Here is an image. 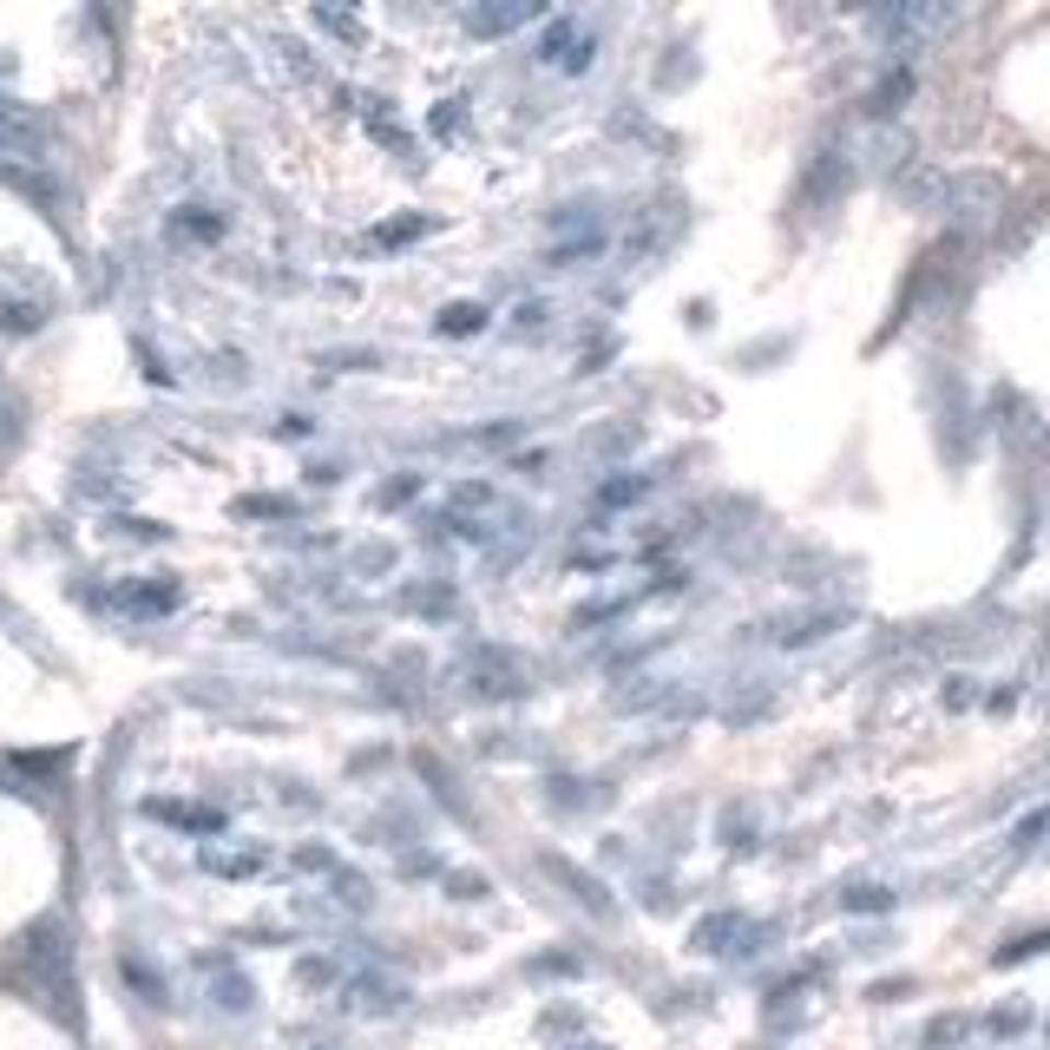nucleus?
<instances>
[{
  "label": "nucleus",
  "mask_w": 1050,
  "mask_h": 1050,
  "mask_svg": "<svg viewBox=\"0 0 1050 1050\" xmlns=\"http://www.w3.org/2000/svg\"><path fill=\"white\" fill-rule=\"evenodd\" d=\"M453 506H460V512H480V506H493V486L466 480V486H453Z\"/></svg>",
  "instance_id": "14"
},
{
  "label": "nucleus",
  "mask_w": 1050,
  "mask_h": 1050,
  "mask_svg": "<svg viewBox=\"0 0 1050 1050\" xmlns=\"http://www.w3.org/2000/svg\"><path fill=\"white\" fill-rule=\"evenodd\" d=\"M532 13H539V7H466L460 26H466V33H512V26L532 20Z\"/></svg>",
  "instance_id": "5"
},
{
  "label": "nucleus",
  "mask_w": 1050,
  "mask_h": 1050,
  "mask_svg": "<svg viewBox=\"0 0 1050 1050\" xmlns=\"http://www.w3.org/2000/svg\"><path fill=\"white\" fill-rule=\"evenodd\" d=\"M539 53H545V66H558V72H585V66H591V53H598V39H591V33L565 13V20L545 33V46H539Z\"/></svg>",
  "instance_id": "3"
},
{
  "label": "nucleus",
  "mask_w": 1050,
  "mask_h": 1050,
  "mask_svg": "<svg viewBox=\"0 0 1050 1050\" xmlns=\"http://www.w3.org/2000/svg\"><path fill=\"white\" fill-rule=\"evenodd\" d=\"M447 893L453 900H486V880L480 874H447Z\"/></svg>",
  "instance_id": "16"
},
{
  "label": "nucleus",
  "mask_w": 1050,
  "mask_h": 1050,
  "mask_svg": "<svg viewBox=\"0 0 1050 1050\" xmlns=\"http://www.w3.org/2000/svg\"><path fill=\"white\" fill-rule=\"evenodd\" d=\"M26 966H33V985L46 992V1005H59L66 1025H79V1012H72V953H66L59 920H39L26 933Z\"/></svg>",
  "instance_id": "1"
},
{
  "label": "nucleus",
  "mask_w": 1050,
  "mask_h": 1050,
  "mask_svg": "<svg viewBox=\"0 0 1050 1050\" xmlns=\"http://www.w3.org/2000/svg\"><path fill=\"white\" fill-rule=\"evenodd\" d=\"M742 933V913H716L696 926V953H729V939Z\"/></svg>",
  "instance_id": "9"
},
{
  "label": "nucleus",
  "mask_w": 1050,
  "mask_h": 1050,
  "mask_svg": "<svg viewBox=\"0 0 1050 1050\" xmlns=\"http://www.w3.org/2000/svg\"><path fill=\"white\" fill-rule=\"evenodd\" d=\"M545 874H552V880H565V887H572V900H578L585 913H598V920H604V913H618L611 887H604L598 874H585L578 861H565V854H545Z\"/></svg>",
  "instance_id": "4"
},
{
  "label": "nucleus",
  "mask_w": 1050,
  "mask_h": 1050,
  "mask_svg": "<svg viewBox=\"0 0 1050 1050\" xmlns=\"http://www.w3.org/2000/svg\"><path fill=\"white\" fill-rule=\"evenodd\" d=\"M236 512H250V519H282V512H296L289 499H243Z\"/></svg>",
  "instance_id": "18"
},
{
  "label": "nucleus",
  "mask_w": 1050,
  "mask_h": 1050,
  "mask_svg": "<svg viewBox=\"0 0 1050 1050\" xmlns=\"http://www.w3.org/2000/svg\"><path fill=\"white\" fill-rule=\"evenodd\" d=\"M532 972H565V979H572L578 959H572V953H545V959H532Z\"/></svg>",
  "instance_id": "19"
},
{
  "label": "nucleus",
  "mask_w": 1050,
  "mask_h": 1050,
  "mask_svg": "<svg viewBox=\"0 0 1050 1050\" xmlns=\"http://www.w3.org/2000/svg\"><path fill=\"white\" fill-rule=\"evenodd\" d=\"M414 493H420V480H414V473H401V480H388V486H381V506H401V499H414Z\"/></svg>",
  "instance_id": "17"
},
{
  "label": "nucleus",
  "mask_w": 1050,
  "mask_h": 1050,
  "mask_svg": "<svg viewBox=\"0 0 1050 1050\" xmlns=\"http://www.w3.org/2000/svg\"><path fill=\"white\" fill-rule=\"evenodd\" d=\"M486 328V309L480 302H453L447 315H440V335H480Z\"/></svg>",
  "instance_id": "10"
},
{
  "label": "nucleus",
  "mask_w": 1050,
  "mask_h": 1050,
  "mask_svg": "<svg viewBox=\"0 0 1050 1050\" xmlns=\"http://www.w3.org/2000/svg\"><path fill=\"white\" fill-rule=\"evenodd\" d=\"M420 230H427V217H394V223L374 230V243H407V236H420Z\"/></svg>",
  "instance_id": "13"
},
{
  "label": "nucleus",
  "mask_w": 1050,
  "mask_h": 1050,
  "mask_svg": "<svg viewBox=\"0 0 1050 1050\" xmlns=\"http://www.w3.org/2000/svg\"><path fill=\"white\" fill-rule=\"evenodd\" d=\"M552 801H565V808H591L598 795H591V782H552Z\"/></svg>",
  "instance_id": "15"
},
{
  "label": "nucleus",
  "mask_w": 1050,
  "mask_h": 1050,
  "mask_svg": "<svg viewBox=\"0 0 1050 1050\" xmlns=\"http://www.w3.org/2000/svg\"><path fill=\"white\" fill-rule=\"evenodd\" d=\"M118 604L138 611V618H151V611H171V604H177V585H125Z\"/></svg>",
  "instance_id": "8"
},
{
  "label": "nucleus",
  "mask_w": 1050,
  "mask_h": 1050,
  "mask_svg": "<svg viewBox=\"0 0 1050 1050\" xmlns=\"http://www.w3.org/2000/svg\"><path fill=\"white\" fill-rule=\"evenodd\" d=\"M466 677H473L480 696H512V690H526V683H519V657H506V650H493V644L466 650Z\"/></svg>",
  "instance_id": "2"
},
{
  "label": "nucleus",
  "mask_w": 1050,
  "mask_h": 1050,
  "mask_svg": "<svg viewBox=\"0 0 1050 1050\" xmlns=\"http://www.w3.org/2000/svg\"><path fill=\"white\" fill-rule=\"evenodd\" d=\"M847 907H854V913H887L893 893H887V887H847Z\"/></svg>",
  "instance_id": "11"
},
{
  "label": "nucleus",
  "mask_w": 1050,
  "mask_h": 1050,
  "mask_svg": "<svg viewBox=\"0 0 1050 1050\" xmlns=\"http://www.w3.org/2000/svg\"><path fill=\"white\" fill-rule=\"evenodd\" d=\"M315 26H328V33H342V39H361V20H355V13H335V7H315Z\"/></svg>",
  "instance_id": "12"
},
{
  "label": "nucleus",
  "mask_w": 1050,
  "mask_h": 1050,
  "mask_svg": "<svg viewBox=\"0 0 1050 1050\" xmlns=\"http://www.w3.org/2000/svg\"><path fill=\"white\" fill-rule=\"evenodd\" d=\"M650 493V473H611L598 480V506H637Z\"/></svg>",
  "instance_id": "7"
},
{
  "label": "nucleus",
  "mask_w": 1050,
  "mask_h": 1050,
  "mask_svg": "<svg viewBox=\"0 0 1050 1050\" xmlns=\"http://www.w3.org/2000/svg\"><path fill=\"white\" fill-rule=\"evenodd\" d=\"M907 99H913V72H907V66H893V72L867 92V112H874V118H893Z\"/></svg>",
  "instance_id": "6"
},
{
  "label": "nucleus",
  "mask_w": 1050,
  "mask_h": 1050,
  "mask_svg": "<svg viewBox=\"0 0 1050 1050\" xmlns=\"http://www.w3.org/2000/svg\"><path fill=\"white\" fill-rule=\"evenodd\" d=\"M585 1050H591V1045H585Z\"/></svg>",
  "instance_id": "20"
}]
</instances>
